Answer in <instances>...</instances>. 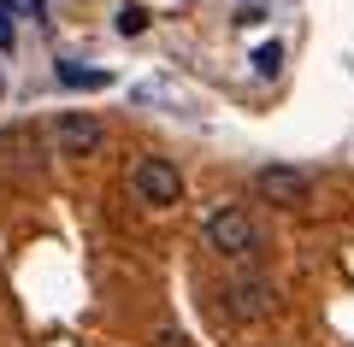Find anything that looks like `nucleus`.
Instances as JSON below:
<instances>
[{
	"instance_id": "3",
	"label": "nucleus",
	"mask_w": 354,
	"mask_h": 347,
	"mask_svg": "<svg viewBox=\"0 0 354 347\" xmlns=\"http://www.w3.org/2000/svg\"><path fill=\"white\" fill-rule=\"evenodd\" d=\"M101 148H106V124L95 112H59V118H53V153L88 159V153H101Z\"/></svg>"
},
{
	"instance_id": "6",
	"label": "nucleus",
	"mask_w": 354,
	"mask_h": 347,
	"mask_svg": "<svg viewBox=\"0 0 354 347\" xmlns=\"http://www.w3.org/2000/svg\"><path fill=\"white\" fill-rule=\"evenodd\" d=\"M113 30H118V36H142V30H148V6L124 0V6H118V18H113Z\"/></svg>"
},
{
	"instance_id": "8",
	"label": "nucleus",
	"mask_w": 354,
	"mask_h": 347,
	"mask_svg": "<svg viewBox=\"0 0 354 347\" xmlns=\"http://www.w3.org/2000/svg\"><path fill=\"white\" fill-rule=\"evenodd\" d=\"M278 65H283V48H278V41H266V48L254 53V71H260V77H278Z\"/></svg>"
},
{
	"instance_id": "4",
	"label": "nucleus",
	"mask_w": 354,
	"mask_h": 347,
	"mask_svg": "<svg viewBox=\"0 0 354 347\" xmlns=\"http://www.w3.org/2000/svg\"><path fill=\"white\" fill-rule=\"evenodd\" d=\"M272 306H278V288H272V277H230L225 283V312L236 324H260L272 318Z\"/></svg>"
},
{
	"instance_id": "10",
	"label": "nucleus",
	"mask_w": 354,
	"mask_h": 347,
	"mask_svg": "<svg viewBox=\"0 0 354 347\" xmlns=\"http://www.w3.org/2000/svg\"><path fill=\"white\" fill-rule=\"evenodd\" d=\"M12 48V0H0V53Z\"/></svg>"
},
{
	"instance_id": "5",
	"label": "nucleus",
	"mask_w": 354,
	"mask_h": 347,
	"mask_svg": "<svg viewBox=\"0 0 354 347\" xmlns=\"http://www.w3.org/2000/svg\"><path fill=\"white\" fill-rule=\"evenodd\" d=\"M254 195L272 200V206H307V200H313V177H307L301 165H266V171L254 177Z\"/></svg>"
},
{
	"instance_id": "1",
	"label": "nucleus",
	"mask_w": 354,
	"mask_h": 347,
	"mask_svg": "<svg viewBox=\"0 0 354 347\" xmlns=\"http://www.w3.org/2000/svg\"><path fill=\"white\" fill-rule=\"evenodd\" d=\"M201 236H207V248H213L218 259H248V253L260 248V230H254V218H248L242 206H218V212H207Z\"/></svg>"
},
{
	"instance_id": "9",
	"label": "nucleus",
	"mask_w": 354,
	"mask_h": 347,
	"mask_svg": "<svg viewBox=\"0 0 354 347\" xmlns=\"http://www.w3.org/2000/svg\"><path fill=\"white\" fill-rule=\"evenodd\" d=\"M153 347H195V341L177 330V324H165V330H153Z\"/></svg>"
},
{
	"instance_id": "2",
	"label": "nucleus",
	"mask_w": 354,
	"mask_h": 347,
	"mask_svg": "<svg viewBox=\"0 0 354 347\" xmlns=\"http://www.w3.org/2000/svg\"><path fill=\"white\" fill-rule=\"evenodd\" d=\"M130 188H136L142 206H177V200H183V171H177L171 159H160V153H148V159H136V171H130Z\"/></svg>"
},
{
	"instance_id": "7",
	"label": "nucleus",
	"mask_w": 354,
	"mask_h": 347,
	"mask_svg": "<svg viewBox=\"0 0 354 347\" xmlns=\"http://www.w3.org/2000/svg\"><path fill=\"white\" fill-rule=\"evenodd\" d=\"M59 83H71V88H106L113 77H106V71H77V65H59Z\"/></svg>"
}]
</instances>
